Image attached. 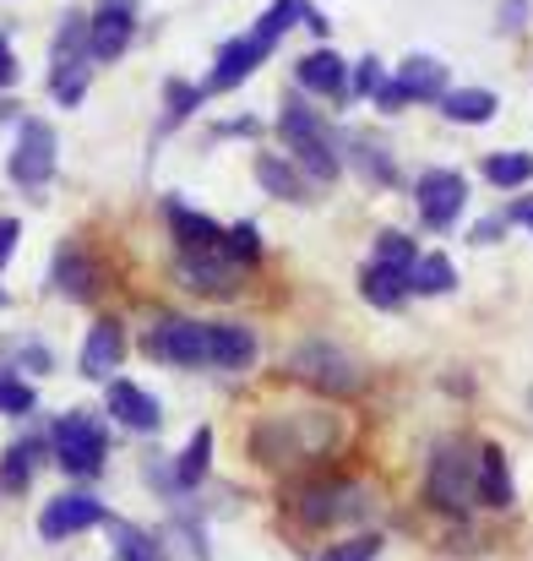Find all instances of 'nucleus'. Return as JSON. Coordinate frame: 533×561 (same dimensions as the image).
Masks as SVG:
<instances>
[{
    "mask_svg": "<svg viewBox=\"0 0 533 561\" xmlns=\"http://www.w3.org/2000/svg\"><path fill=\"white\" fill-rule=\"evenodd\" d=\"M278 137L289 142V164H300L311 181H338L344 159H338V148H333V137H327V126L311 104L289 99L278 110Z\"/></svg>",
    "mask_w": 533,
    "mask_h": 561,
    "instance_id": "nucleus-1",
    "label": "nucleus"
},
{
    "mask_svg": "<svg viewBox=\"0 0 533 561\" xmlns=\"http://www.w3.org/2000/svg\"><path fill=\"white\" fill-rule=\"evenodd\" d=\"M49 447H55V463H60L66 474H77V480L99 474V469H104V458H109L104 420H99V414H88V409L60 414V420H55V431H49Z\"/></svg>",
    "mask_w": 533,
    "mask_h": 561,
    "instance_id": "nucleus-2",
    "label": "nucleus"
},
{
    "mask_svg": "<svg viewBox=\"0 0 533 561\" xmlns=\"http://www.w3.org/2000/svg\"><path fill=\"white\" fill-rule=\"evenodd\" d=\"M55 71H49V93L60 104H82L88 93V71H93V49H88V16L82 11H66L60 33H55Z\"/></svg>",
    "mask_w": 533,
    "mask_h": 561,
    "instance_id": "nucleus-3",
    "label": "nucleus"
},
{
    "mask_svg": "<svg viewBox=\"0 0 533 561\" xmlns=\"http://www.w3.org/2000/svg\"><path fill=\"white\" fill-rule=\"evenodd\" d=\"M474 469H479V453H468L463 442H447L430 458V474H425L430 502L441 513H468V502H474Z\"/></svg>",
    "mask_w": 533,
    "mask_h": 561,
    "instance_id": "nucleus-4",
    "label": "nucleus"
},
{
    "mask_svg": "<svg viewBox=\"0 0 533 561\" xmlns=\"http://www.w3.org/2000/svg\"><path fill=\"white\" fill-rule=\"evenodd\" d=\"M289 507L300 513V524L322 529V524H344V518H359L370 507V496L359 491L355 480H311L289 496Z\"/></svg>",
    "mask_w": 533,
    "mask_h": 561,
    "instance_id": "nucleus-5",
    "label": "nucleus"
},
{
    "mask_svg": "<svg viewBox=\"0 0 533 561\" xmlns=\"http://www.w3.org/2000/svg\"><path fill=\"white\" fill-rule=\"evenodd\" d=\"M289 371L300 376V381H311L316 392H327V398H355L359 381H364L355 360L344 350H333V344H300L289 355Z\"/></svg>",
    "mask_w": 533,
    "mask_h": 561,
    "instance_id": "nucleus-6",
    "label": "nucleus"
},
{
    "mask_svg": "<svg viewBox=\"0 0 533 561\" xmlns=\"http://www.w3.org/2000/svg\"><path fill=\"white\" fill-rule=\"evenodd\" d=\"M5 175L22 191H44L55 175V126L49 121H22L16 126V148L5 159Z\"/></svg>",
    "mask_w": 533,
    "mask_h": 561,
    "instance_id": "nucleus-7",
    "label": "nucleus"
},
{
    "mask_svg": "<svg viewBox=\"0 0 533 561\" xmlns=\"http://www.w3.org/2000/svg\"><path fill=\"white\" fill-rule=\"evenodd\" d=\"M142 350L164 366H207V322H190V317H164Z\"/></svg>",
    "mask_w": 533,
    "mask_h": 561,
    "instance_id": "nucleus-8",
    "label": "nucleus"
},
{
    "mask_svg": "<svg viewBox=\"0 0 533 561\" xmlns=\"http://www.w3.org/2000/svg\"><path fill=\"white\" fill-rule=\"evenodd\" d=\"M267 55H273V38H262L256 27H251V33H240V38H229V44L218 49V60H212V71H207L201 93H229V88H240V82H245Z\"/></svg>",
    "mask_w": 533,
    "mask_h": 561,
    "instance_id": "nucleus-9",
    "label": "nucleus"
},
{
    "mask_svg": "<svg viewBox=\"0 0 533 561\" xmlns=\"http://www.w3.org/2000/svg\"><path fill=\"white\" fill-rule=\"evenodd\" d=\"M414 202H419V218L425 229H452L463 202H468V181L457 170H425L419 186H414Z\"/></svg>",
    "mask_w": 533,
    "mask_h": 561,
    "instance_id": "nucleus-10",
    "label": "nucleus"
},
{
    "mask_svg": "<svg viewBox=\"0 0 533 561\" xmlns=\"http://www.w3.org/2000/svg\"><path fill=\"white\" fill-rule=\"evenodd\" d=\"M93 524H104V502L88 496V491H66V496H55V502L38 513V535H44L49 546H60V540H71V535H82V529H93Z\"/></svg>",
    "mask_w": 533,
    "mask_h": 561,
    "instance_id": "nucleus-11",
    "label": "nucleus"
},
{
    "mask_svg": "<svg viewBox=\"0 0 533 561\" xmlns=\"http://www.w3.org/2000/svg\"><path fill=\"white\" fill-rule=\"evenodd\" d=\"M131 33H137L131 5H120V0L99 5V16H88V49H93V60H120L126 44H131Z\"/></svg>",
    "mask_w": 533,
    "mask_h": 561,
    "instance_id": "nucleus-12",
    "label": "nucleus"
},
{
    "mask_svg": "<svg viewBox=\"0 0 533 561\" xmlns=\"http://www.w3.org/2000/svg\"><path fill=\"white\" fill-rule=\"evenodd\" d=\"M256 360V333L240 322H207V366L218 371H245Z\"/></svg>",
    "mask_w": 533,
    "mask_h": 561,
    "instance_id": "nucleus-13",
    "label": "nucleus"
},
{
    "mask_svg": "<svg viewBox=\"0 0 533 561\" xmlns=\"http://www.w3.org/2000/svg\"><path fill=\"white\" fill-rule=\"evenodd\" d=\"M175 273H179V284H185V289H201V295H229L240 267H234L223 251H185Z\"/></svg>",
    "mask_w": 533,
    "mask_h": 561,
    "instance_id": "nucleus-14",
    "label": "nucleus"
},
{
    "mask_svg": "<svg viewBox=\"0 0 533 561\" xmlns=\"http://www.w3.org/2000/svg\"><path fill=\"white\" fill-rule=\"evenodd\" d=\"M120 360H126V328H120L115 317L93 322V333H88V344H82V376H88V381H104V376H115Z\"/></svg>",
    "mask_w": 533,
    "mask_h": 561,
    "instance_id": "nucleus-15",
    "label": "nucleus"
},
{
    "mask_svg": "<svg viewBox=\"0 0 533 561\" xmlns=\"http://www.w3.org/2000/svg\"><path fill=\"white\" fill-rule=\"evenodd\" d=\"M109 414L120 420V425H131V431H159L164 425V409H159V398L148 392V387H137V381H109Z\"/></svg>",
    "mask_w": 533,
    "mask_h": 561,
    "instance_id": "nucleus-16",
    "label": "nucleus"
},
{
    "mask_svg": "<svg viewBox=\"0 0 533 561\" xmlns=\"http://www.w3.org/2000/svg\"><path fill=\"white\" fill-rule=\"evenodd\" d=\"M294 77H300V88H311V93L349 99V66H344L338 49H311V55H300Z\"/></svg>",
    "mask_w": 533,
    "mask_h": 561,
    "instance_id": "nucleus-17",
    "label": "nucleus"
},
{
    "mask_svg": "<svg viewBox=\"0 0 533 561\" xmlns=\"http://www.w3.org/2000/svg\"><path fill=\"white\" fill-rule=\"evenodd\" d=\"M474 496L490 507H512V474H507V453L496 442L479 447V469H474Z\"/></svg>",
    "mask_w": 533,
    "mask_h": 561,
    "instance_id": "nucleus-18",
    "label": "nucleus"
},
{
    "mask_svg": "<svg viewBox=\"0 0 533 561\" xmlns=\"http://www.w3.org/2000/svg\"><path fill=\"white\" fill-rule=\"evenodd\" d=\"M392 82L408 93V104H419V99H441V93H447V66H441L436 55H408L403 71H397Z\"/></svg>",
    "mask_w": 533,
    "mask_h": 561,
    "instance_id": "nucleus-19",
    "label": "nucleus"
},
{
    "mask_svg": "<svg viewBox=\"0 0 533 561\" xmlns=\"http://www.w3.org/2000/svg\"><path fill=\"white\" fill-rule=\"evenodd\" d=\"M496 110H501V99L490 88H447L441 93V115L457 126H485V121H496Z\"/></svg>",
    "mask_w": 533,
    "mask_h": 561,
    "instance_id": "nucleus-20",
    "label": "nucleus"
},
{
    "mask_svg": "<svg viewBox=\"0 0 533 561\" xmlns=\"http://www.w3.org/2000/svg\"><path fill=\"white\" fill-rule=\"evenodd\" d=\"M170 229H175L179 251H223V229L207 213H190L185 202H170Z\"/></svg>",
    "mask_w": 533,
    "mask_h": 561,
    "instance_id": "nucleus-21",
    "label": "nucleus"
},
{
    "mask_svg": "<svg viewBox=\"0 0 533 561\" xmlns=\"http://www.w3.org/2000/svg\"><path fill=\"white\" fill-rule=\"evenodd\" d=\"M93 278H99V267H93V256H88L82 245H60V251H55V289H60V295L88 300V295H93Z\"/></svg>",
    "mask_w": 533,
    "mask_h": 561,
    "instance_id": "nucleus-22",
    "label": "nucleus"
},
{
    "mask_svg": "<svg viewBox=\"0 0 533 561\" xmlns=\"http://www.w3.org/2000/svg\"><path fill=\"white\" fill-rule=\"evenodd\" d=\"M256 181H262V191H273L278 202H305V196H311L305 175H300L289 159H278V153H262V159H256Z\"/></svg>",
    "mask_w": 533,
    "mask_h": 561,
    "instance_id": "nucleus-23",
    "label": "nucleus"
},
{
    "mask_svg": "<svg viewBox=\"0 0 533 561\" xmlns=\"http://www.w3.org/2000/svg\"><path fill=\"white\" fill-rule=\"evenodd\" d=\"M452 284H457V267H452V256H441V251H425V256L408 267V295H452Z\"/></svg>",
    "mask_w": 533,
    "mask_h": 561,
    "instance_id": "nucleus-24",
    "label": "nucleus"
},
{
    "mask_svg": "<svg viewBox=\"0 0 533 561\" xmlns=\"http://www.w3.org/2000/svg\"><path fill=\"white\" fill-rule=\"evenodd\" d=\"M359 295H364L370 306L392 311V306H403V295H408V273H397V267H381V262H370V267L359 273Z\"/></svg>",
    "mask_w": 533,
    "mask_h": 561,
    "instance_id": "nucleus-25",
    "label": "nucleus"
},
{
    "mask_svg": "<svg viewBox=\"0 0 533 561\" xmlns=\"http://www.w3.org/2000/svg\"><path fill=\"white\" fill-rule=\"evenodd\" d=\"M207 463H212V431L201 425V431L185 442V453H179V463H175V485L179 491L201 485V480H207Z\"/></svg>",
    "mask_w": 533,
    "mask_h": 561,
    "instance_id": "nucleus-26",
    "label": "nucleus"
},
{
    "mask_svg": "<svg viewBox=\"0 0 533 561\" xmlns=\"http://www.w3.org/2000/svg\"><path fill=\"white\" fill-rule=\"evenodd\" d=\"M485 181L501 186V191L529 186L533 181V153H490V159H485Z\"/></svg>",
    "mask_w": 533,
    "mask_h": 561,
    "instance_id": "nucleus-27",
    "label": "nucleus"
},
{
    "mask_svg": "<svg viewBox=\"0 0 533 561\" xmlns=\"http://www.w3.org/2000/svg\"><path fill=\"white\" fill-rule=\"evenodd\" d=\"M305 16H311V0H273V5L256 16V33L278 44V38H283L294 22H305Z\"/></svg>",
    "mask_w": 533,
    "mask_h": 561,
    "instance_id": "nucleus-28",
    "label": "nucleus"
},
{
    "mask_svg": "<svg viewBox=\"0 0 533 561\" xmlns=\"http://www.w3.org/2000/svg\"><path fill=\"white\" fill-rule=\"evenodd\" d=\"M33 469H38V442H16V447H5V458H0V485L22 491V485L33 480Z\"/></svg>",
    "mask_w": 533,
    "mask_h": 561,
    "instance_id": "nucleus-29",
    "label": "nucleus"
},
{
    "mask_svg": "<svg viewBox=\"0 0 533 561\" xmlns=\"http://www.w3.org/2000/svg\"><path fill=\"white\" fill-rule=\"evenodd\" d=\"M375 262H381V267L408 273V267L419 262V251H414V240H408L403 229H381V234H375Z\"/></svg>",
    "mask_w": 533,
    "mask_h": 561,
    "instance_id": "nucleus-30",
    "label": "nucleus"
},
{
    "mask_svg": "<svg viewBox=\"0 0 533 561\" xmlns=\"http://www.w3.org/2000/svg\"><path fill=\"white\" fill-rule=\"evenodd\" d=\"M349 148H355V159H359V170H364V181H375V186H392V175H397V170H392V153H386L381 142H370V137H355Z\"/></svg>",
    "mask_w": 533,
    "mask_h": 561,
    "instance_id": "nucleus-31",
    "label": "nucleus"
},
{
    "mask_svg": "<svg viewBox=\"0 0 533 561\" xmlns=\"http://www.w3.org/2000/svg\"><path fill=\"white\" fill-rule=\"evenodd\" d=\"M223 256L234 262V267H245V262H256L262 256V229L245 218V224H234V229H223Z\"/></svg>",
    "mask_w": 533,
    "mask_h": 561,
    "instance_id": "nucleus-32",
    "label": "nucleus"
},
{
    "mask_svg": "<svg viewBox=\"0 0 533 561\" xmlns=\"http://www.w3.org/2000/svg\"><path fill=\"white\" fill-rule=\"evenodd\" d=\"M375 557H381V535H349V540L322 551V561H375Z\"/></svg>",
    "mask_w": 533,
    "mask_h": 561,
    "instance_id": "nucleus-33",
    "label": "nucleus"
},
{
    "mask_svg": "<svg viewBox=\"0 0 533 561\" xmlns=\"http://www.w3.org/2000/svg\"><path fill=\"white\" fill-rule=\"evenodd\" d=\"M115 551H120V561H159V546L131 524H115Z\"/></svg>",
    "mask_w": 533,
    "mask_h": 561,
    "instance_id": "nucleus-34",
    "label": "nucleus"
},
{
    "mask_svg": "<svg viewBox=\"0 0 533 561\" xmlns=\"http://www.w3.org/2000/svg\"><path fill=\"white\" fill-rule=\"evenodd\" d=\"M33 409H38L33 387H27V381H16L11 371H0V414H33Z\"/></svg>",
    "mask_w": 533,
    "mask_h": 561,
    "instance_id": "nucleus-35",
    "label": "nucleus"
},
{
    "mask_svg": "<svg viewBox=\"0 0 533 561\" xmlns=\"http://www.w3.org/2000/svg\"><path fill=\"white\" fill-rule=\"evenodd\" d=\"M381 82H386L381 60H375V55H364V60L355 66V77H349V93H359V99H375V93H381Z\"/></svg>",
    "mask_w": 533,
    "mask_h": 561,
    "instance_id": "nucleus-36",
    "label": "nucleus"
},
{
    "mask_svg": "<svg viewBox=\"0 0 533 561\" xmlns=\"http://www.w3.org/2000/svg\"><path fill=\"white\" fill-rule=\"evenodd\" d=\"M164 99H170V121H185L207 93H201V88H190V82H164Z\"/></svg>",
    "mask_w": 533,
    "mask_h": 561,
    "instance_id": "nucleus-37",
    "label": "nucleus"
},
{
    "mask_svg": "<svg viewBox=\"0 0 533 561\" xmlns=\"http://www.w3.org/2000/svg\"><path fill=\"white\" fill-rule=\"evenodd\" d=\"M16 240H22V224H16V218H0V267L11 262V251H16Z\"/></svg>",
    "mask_w": 533,
    "mask_h": 561,
    "instance_id": "nucleus-38",
    "label": "nucleus"
},
{
    "mask_svg": "<svg viewBox=\"0 0 533 561\" xmlns=\"http://www.w3.org/2000/svg\"><path fill=\"white\" fill-rule=\"evenodd\" d=\"M375 104H381V110H386V115H397V110H403V104H408V93H403V88H397V82H381V93H375Z\"/></svg>",
    "mask_w": 533,
    "mask_h": 561,
    "instance_id": "nucleus-39",
    "label": "nucleus"
},
{
    "mask_svg": "<svg viewBox=\"0 0 533 561\" xmlns=\"http://www.w3.org/2000/svg\"><path fill=\"white\" fill-rule=\"evenodd\" d=\"M11 82H16V49L0 38V88H11Z\"/></svg>",
    "mask_w": 533,
    "mask_h": 561,
    "instance_id": "nucleus-40",
    "label": "nucleus"
},
{
    "mask_svg": "<svg viewBox=\"0 0 533 561\" xmlns=\"http://www.w3.org/2000/svg\"><path fill=\"white\" fill-rule=\"evenodd\" d=\"M501 224H507V218H485V224L474 229V240H479V245H490V240L501 234Z\"/></svg>",
    "mask_w": 533,
    "mask_h": 561,
    "instance_id": "nucleus-41",
    "label": "nucleus"
},
{
    "mask_svg": "<svg viewBox=\"0 0 533 561\" xmlns=\"http://www.w3.org/2000/svg\"><path fill=\"white\" fill-rule=\"evenodd\" d=\"M512 218H518V224H529V229H533V196H529V202H518V207L507 213V224H512Z\"/></svg>",
    "mask_w": 533,
    "mask_h": 561,
    "instance_id": "nucleus-42",
    "label": "nucleus"
}]
</instances>
